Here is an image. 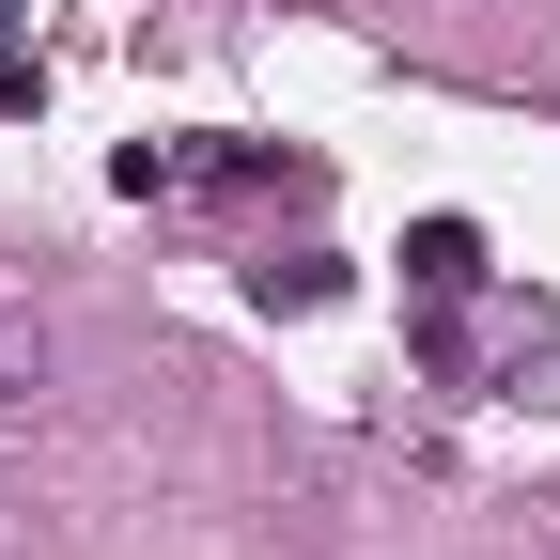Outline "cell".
Segmentation results:
<instances>
[{
	"label": "cell",
	"instance_id": "3957f363",
	"mask_svg": "<svg viewBox=\"0 0 560 560\" xmlns=\"http://www.w3.org/2000/svg\"><path fill=\"white\" fill-rule=\"evenodd\" d=\"M249 296H265V312H327V296H342V265H327V249H296V265H249Z\"/></svg>",
	"mask_w": 560,
	"mask_h": 560
},
{
	"label": "cell",
	"instance_id": "6da1fadb",
	"mask_svg": "<svg viewBox=\"0 0 560 560\" xmlns=\"http://www.w3.org/2000/svg\"><path fill=\"white\" fill-rule=\"evenodd\" d=\"M405 280H420L436 312H467V296H482V219H420V234H405Z\"/></svg>",
	"mask_w": 560,
	"mask_h": 560
},
{
	"label": "cell",
	"instance_id": "7a4b0ae2",
	"mask_svg": "<svg viewBox=\"0 0 560 560\" xmlns=\"http://www.w3.org/2000/svg\"><path fill=\"white\" fill-rule=\"evenodd\" d=\"M32 405H47V312H32V296H0V436H16Z\"/></svg>",
	"mask_w": 560,
	"mask_h": 560
}]
</instances>
